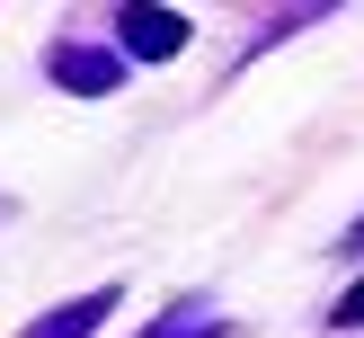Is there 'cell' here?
Returning a JSON list of instances; mask_svg holds the SVG:
<instances>
[{"mask_svg":"<svg viewBox=\"0 0 364 338\" xmlns=\"http://www.w3.org/2000/svg\"><path fill=\"white\" fill-rule=\"evenodd\" d=\"M329 320H338V329H364V285H347V294L329 302Z\"/></svg>","mask_w":364,"mask_h":338,"instance_id":"cell-5","label":"cell"},{"mask_svg":"<svg viewBox=\"0 0 364 338\" xmlns=\"http://www.w3.org/2000/svg\"><path fill=\"white\" fill-rule=\"evenodd\" d=\"M178 45H187V18L160 9V0H134V9L116 18V53L124 63H169Z\"/></svg>","mask_w":364,"mask_h":338,"instance_id":"cell-1","label":"cell"},{"mask_svg":"<svg viewBox=\"0 0 364 338\" xmlns=\"http://www.w3.org/2000/svg\"><path fill=\"white\" fill-rule=\"evenodd\" d=\"M142 338H223V312H205V302H169Z\"/></svg>","mask_w":364,"mask_h":338,"instance_id":"cell-4","label":"cell"},{"mask_svg":"<svg viewBox=\"0 0 364 338\" xmlns=\"http://www.w3.org/2000/svg\"><path fill=\"white\" fill-rule=\"evenodd\" d=\"M116 302H124V294H107V285H98V294H80V302H63V312H45V320H27V329H18V338H89V329H98L107 312H116Z\"/></svg>","mask_w":364,"mask_h":338,"instance_id":"cell-3","label":"cell"},{"mask_svg":"<svg viewBox=\"0 0 364 338\" xmlns=\"http://www.w3.org/2000/svg\"><path fill=\"white\" fill-rule=\"evenodd\" d=\"M45 71L63 89H80V98H107V89H124V53L116 45H53Z\"/></svg>","mask_w":364,"mask_h":338,"instance_id":"cell-2","label":"cell"}]
</instances>
